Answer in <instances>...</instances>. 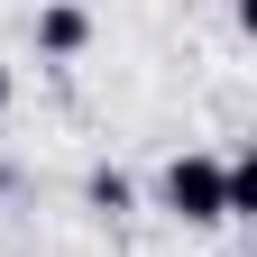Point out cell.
<instances>
[{
    "label": "cell",
    "instance_id": "1",
    "mask_svg": "<svg viewBox=\"0 0 257 257\" xmlns=\"http://www.w3.org/2000/svg\"><path fill=\"white\" fill-rule=\"evenodd\" d=\"M166 211H184V220H230V211H220V166H211V156H175V166H166Z\"/></svg>",
    "mask_w": 257,
    "mask_h": 257
},
{
    "label": "cell",
    "instance_id": "2",
    "mask_svg": "<svg viewBox=\"0 0 257 257\" xmlns=\"http://www.w3.org/2000/svg\"><path fill=\"white\" fill-rule=\"evenodd\" d=\"M83 37H92V19H83V10H46V19H37V46H46V55H74Z\"/></svg>",
    "mask_w": 257,
    "mask_h": 257
},
{
    "label": "cell",
    "instance_id": "3",
    "mask_svg": "<svg viewBox=\"0 0 257 257\" xmlns=\"http://www.w3.org/2000/svg\"><path fill=\"white\" fill-rule=\"evenodd\" d=\"M0 101H10V74H0Z\"/></svg>",
    "mask_w": 257,
    "mask_h": 257
}]
</instances>
